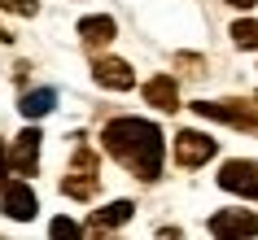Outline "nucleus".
<instances>
[{
  "instance_id": "7ed1b4c3",
  "label": "nucleus",
  "mask_w": 258,
  "mask_h": 240,
  "mask_svg": "<svg viewBox=\"0 0 258 240\" xmlns=\"http://www.w3.org/2000/svg\"><path fill=\"white\" fill-rule=\"evenodd\" d=\"M210 231L215 236H254L258 231V214L249 210H219L210 218Z\"/></svg>"
},
{
  "instance_id": "0eeeda50",
  "label": "nucleus",
  "mask_w": 258,
  "mask_h": 240,
  "mask_svg": "<svg viewBox=\"0 0 258 240\" xmlns=\"http://www.w3.org/2000/svg\"><path fill=\"white\" fill-rule=\"evenodd\" d=\"M96 83H105L114 92H127V88H136V74H132V66L118 61V57H101V61H96Z\"/></svg>"
},
{
  "instance_id": "ddd939ff",
  "label": "nucleus",
  "mask_w": 258,
  "mask_h": 240,
  "mask_svg": "<svg viewBox=\"0 0 258 240\" xmlns=\"http://www.w3.org/2000/svg\"><path fill=\"white\" fill-rule=\"evenodd\" d=\"M0 5H5L9 14H22V18H31V14H35V9H40L35 0H0Z\"/></svg>"
},
{
  "instance_id": "dca6fc26",
  "label": "nucleus",
  "mask_w": 258,
  "mask_h": 240,
  "mask_svg": "<svg viewBox=\"0 0 258 240\" xmlns=\"http://www.w3.org/2000/svg\"><path fill=\"white\" fill-rule=\"evenodd\" d=\"M228 5H236V9H249V5H254V0H228Z\"/></svg>"
},
{
  "instance_id": "9d476101",
  "label": "nucleus",
  "mask_w": 258,
  "mask_h": 240,
  "mask_svg": "<svg viewBox=\"0 0 258 240\" xmlns=\"http://www.w3.org/2000/svg\"><path fill=\"white\" fill-rule=\"evenodd\" d=\"M132 201H114V205H105V210H96V218H92V227L96 231H105V227H118V223H127L132 218Z\"/></svg>"
},
{
  "instance_id": "1a4fd4ad",
  "label": "nucleus",
  "mask_w": 258,
  "mask_h": 240,
  "mask_svg": "<svg viewBox=\"0 0 258 240\" xmlns=\"http://www.w3.org/2000/svg\"><path fill=\"white\" fill-rule=\"evenodd\" d=\"M79 35H83L88 48L109 44V40H114V18H83V22H79Z\"/></svg>"
},
{
  "instance_id": "39448f33",
  "label": "nucleus",
  "mask_w": 258,
  "mask_h": 240,
  "mask_svg": "<svg viewBox=\"0 0 258 240\" xmlns=\"http://www.w3.org/2000/svg\"><path fill=\"white\" fill-rule=\"evenodd\" d=\"M219 188H228V192H258V162H228L219 171Z\"/></svg>"
},
{
  "instance_id": "f3484780",
  "label": "nucleus",
  "mask_w": 258,
  "mask_h": 240,
  "mask_svg": "<svg viewBox=\"0 0 258 240\" xmlns=\"http://www.w3.org/2000/svg\"><path fill=\"white\" fill-rule=\"evenodd\" d=\"M254 197H258V192H254Z\"/></svg>"
},
{
  "instance_id": "9b49d317",
  "label": "nucleus",
  "mask_w": 258,
  "mask_h": 240,
  "mask_svg": "<svg viewBox=\"0 0 258 240\" xmlns=\"http://www.w3.org/2000/svg\"><path fill=\"white\" fill-rule=\"evenodd\" d=\"M53 105H57V96L48 92V88H40V92H27V96H22V105H18V109H22V118H44Z\"/></svg>"
},
{
  "instance_id": "4468645a",
  "label": "nucleus",
  "mask_w": 258,
  "mask_h": 240,
  "mask_svg": "<svg viewBox=\"0 0 258 240\" xmlns=\"http://www.w3.org/2000/svg\"><path fill=\"white\" fill-rule=\"evenodd\" d=\"M53 236H79V223H70V218H57V223H53Z\"/></svg>"
},
{
  "instance_id": "f03ea898",
  "label": "nucleus",
  "mask_w": 258,
  "mask_h": 240,
  "mask_svg": "<svg viewBox=\"0 0 258 240\" xmlns=\"http://www.w3.org/2000/svg\"><path fill=\"white\" fill-rule=\"evenodd\" d=\"M215 148H219V140H210L202 131H179L175 135V162L179 166H202V162L215 157Z\"/></svg>"
},
{
  "instance_id": "20e7f679",
  "label": "nucleus",
  "mask_w": 258,
  "mask_h": 240,
  "mask_svg": "<svg viewBox=\"0 0 258 240\" xmlns=\"http://www.w3.org/2000/svg\"><path fill=\"white\" fill-rule=\"evenodd\" d=\"M35 157H40V131L27 127V131L14 140V148H9V166H14V175H31V171H35Z\"/></svg>"
},
{
  "instance_id": "2eb2a0df",
  "label": "nucleus",
  "mask_w": 258,
  "mask_h": 240,
  "mask_svg": "<svg viewBox=\"0 0 258 240\" xmlns=\"http://www.w3.org/2000/svg\"><path fill=\"white\" fill-rule=\"evenodd\" d=\"M9 171H14V166H9V148H0V188L9 184Z\"/></svg>"
},
{
  "instance_id": "f8f14e48",
  "label": "nucleus",
  "mask_w": 258,
  "mask_h": 240,
  "mask_svg": "<svg viewBox=\"0 0 258 240\" xmlns=\"http://www.w3.org/2000/svg\"><path fill=\"white\" fill-rule=\"evenodd\" d=\"M232 40H236V48H254L258 44V22H236L232 27Z\"/></svg>"
},
{
  "instance_id": "423d86ee",
  "label": "nucleus",
  "mask_w": 258,
  "mask_h": 240,
  "mask_svg": "<svg viewBox=\"0 0 258 240\" xmlns=\"http://www.w3.org/2000/svg\"><path fill=\"white\" fill-rule=\"evenodd\" d=\"M0 192H5V214H9V218H18V223H27V218H35V210H40V201H35V192H31L27 184H5Z\"/></svg>"
},
{
  "instance_id": "6e6552de",
  "label": "nucleus",
  "mask_w": 258,
  "mask_h": 240,
  "mask_svg": "<svg viewBox=\"0 0 258 240\" xmlns=\"http://www.w3.org/2000/svg\"><path fill=\"white\" fill-rule=\"evenodd\" d=\"M145 101L158 105V109H179V88H175V79H171V74L149 79V83H145Z\"/></svg>"
},
{
  "instance_id": "f257e3e1",
  "label": "nucleus",
  "mask_w": 258,
  "mask_h": 240,
  "mask_svg": "<svg viewBox=\"0 0 258 240\" xmlns=\"http://www.w3.org/2000/svg\"><path fill=\"white\" fill-rule=\"evenodd\" d=\"M105 148L114 157L127 166V171H136L140 179H158L162 171V131L145 118H114L101 131Z\"/></svg>"
}]
</instances>
